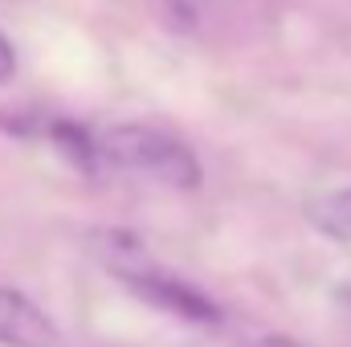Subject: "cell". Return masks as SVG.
Here are the masks:
<instances>
[{
    "label": "cell",
    "instance_id": "obj_1",
    "mask_svg": "<svg viewBox=\"0 0 351 347\" xmlns=\"http://www.w3.org/2000/svg\"><path fill=\"white\" fill-rule=\"evenodd\" d=\"M98 152L102 160L119 164V168H131V172H143L168 188H200L204 168L196 160V152L176 139L160 127H143V123H123V127H110L102 139H98Z\"/></svg>",
    "mask_w": 351,
    "mask_h": 347
},
{
    "label": "cell",
    "instance_id": "obj_2",
    "mask_svg": "<svg viewBox=\"0 0 351 347\" xmlns=\"http://www.w3.org/2000/svg\"><path fill=\"white\" fill-rule=\"evenodd\" d=\"M123 286H131L147 307L168 311V315L184 319V323H204V327L221 323V307H217L204 290L188 286V282H184V278H176V274H164V270L143 265V270L127 274V278H123Z\"/></svg>",
    "mask_w": 351,
    "mask_h": 347
},
{
    "label": "cell",
    "instance_id": "obj_3",
    "mask_svg": "<svg viewBox=\"0 0 351 347\" xmlns=\"http://www.w3.org/2000/svg\"><path fill=\"white\" fill-rule=\"evenodd\" d=\"M0 344L4 347H58L62 335L53 319L21 290L0 286Z\"/></svg>",
    "mask_w": 351,
    "mask_h": 347
},
{
    "label": "cell",
    "instance_id": "obj_4",
    "mask_svg": "<svg viewBox=\"0 0 351 347\" xmlns=\"http://www.w3.org/2000/svg\"><path fill=\"white\" fill-rule=\"evenodd\" d=\"M41 135H49V143L78 168V172L94 176L98 172V160H102V152H98V139L90 135L82 123H70V119H49L45 123V131Z\"/></svg>",
    "mask_w": 351,
    "mask_h": 347
},
{
    "label": "cell",
    "instance_id": "obj_5",
    "mask_svg": "<svg viewBox=\"0 0 351 347\" xmlns=\"http://www.w3.org/2000/svg\"><path fill=\"white\" fill-rule=\"evenodd\" d=\"M90 241H94L98 258L106 261L119 278H127V274H135V270L147 265V250H143V241H139L135 233H127V229H98Z\"/></svg>",
    "mask_w": 351,
    "mask_h": 347
},
{
    "label": "cell",
    "instance_id": "obj_6",
    "mask_svg": "<svg viewBox=\"0 0 351 347\" xmlns=\"http://www.w3.org/2000/svg\"><path fill=\"white\" fill-rule=\"evenodd\" d=\"M306 221L331 241H351V188L315 196L306 204Z\"/></svg>",
    "mask_w": 351,
    "mask_h": 347
},
{
    "label": "cell",
    "instance_id": "obj_7",
    "mask_svg": "<svg viewBox=\"0 0 351 347\" xmlns=\"http://www.w3.org/2000/svg\"><path fill=\"white\" fill-rule=\"evenodd\" d=\"M16 74V53H12V45H8V37L0 33V86L8 82Z\"/></svg>",
    "mask_w": 351,
    "mask_h": 347
},
{
    "label": "cell",
    "instance_id": "obj_8",
    "mask_svg": "<svg viewBox=\"0 0 351 347\" xmlns=\"http://www.w3.org/2000/svg\"><path fill=\"white\" fill-rule=\"evenodd\" d=\"M254 347H302L298 339H290V335H262Z\"/></svg>",
    "mask_w": 351,
    "mask_h": 347
}]
</instances>
